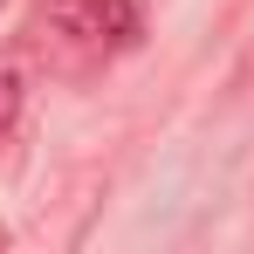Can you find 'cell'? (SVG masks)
<instances>
[{
  "instance_id": "6da1fadb",
  "label": "cell",
  "mask_w": 254,
  "mask_h": 254,
  "mask_svg": "<svg viewBox=\"0 0 254 254\" xmlns=\"http://www.w3.org/2000/svg\"><path fill=\"white\" fill-rule=\"evenodd\" d=\"M21 96H28V89H21V76H14V69H0V137L21 124Z\"/></svg>"
},
{
  "instance_id": "7a4b0ae2",
  "label": "cell",
  "mask_w": 254,
  "mask_h": 254,
  "mask_svg": "<svg viewBox=\"0 0 254 254\" xmlns=\"http://www.w3.org/2000/svg\"><path fill=\"white\" fill-rule=\"evenodd\" d=\"M0 248H7V227H0Z\"/></svg>"
}]
</instances>
